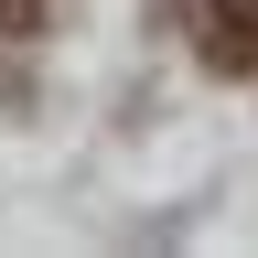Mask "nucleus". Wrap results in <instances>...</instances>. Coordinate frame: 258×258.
Masks as SVG:
<instances>
[{
  "label": "nucleus",
  "mask_w": 258,
  "mask_h": 258,
  "mask_svg": "<svg viewBox=\"0 0 258 258\" xmlns=\"http://www.w3.org/2000/svg\"><path fill=\"white\" fill-rule=\"evenodd\" d=\"M183 22L215 76H258V0H183Z\"/></svg>",
  "instance_id": "nucleus-1"
},
{
  "label": "nucleus",
  "mask_w": 258,
  "mask_h": 258,
  "mask_svg": "<svg viewBox=\"0 0 258 258\" xmlns=\"http://www.w3.org/2000/svg\"><path fill=\"white\" fill-rule=\"evenodd\" d=\"M43 11H54V0H0V43H32V32H43Z\"/></svg>",
  "instance_id": "nucleus-2"
}]
</instances>
